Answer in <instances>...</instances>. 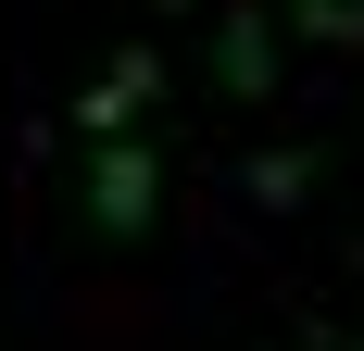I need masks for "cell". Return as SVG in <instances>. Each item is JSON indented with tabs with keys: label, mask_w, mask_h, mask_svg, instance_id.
Listing matches in <instances>:
<instances>
[{
	"label": "cell",
	"mask_w": 364,
	"mask_h": 351,
	"mask_svg": "<svg viewBox=\"0 0 364 351\" xmlns=\"http://www.w3.org/2000/svg\"><path fill=\"white\" fill-rule=\"evenodd\" d=\"M75 201H88L101 239H139L151 201H164V151H151V139H101V151H88V176H75Z\"/></svg>",
	"instance_id": "1"
},
{
	"label": "cell",
	"mask_w": 364,
	"mask_h": 351,
	"mask_svg": "<svg viewBox=\"0 0 364 351\" xmlns=\"http://www.w3.org/2000/svg\"><path fill=\"white\" fill-rule=\"evenodd\" d=\"M151 101H164V50L139 38V50H113V63L88 75V88H75V139H88V151H101V139H126V126H139Z\"/></svg>",
	"instance_id": "2"
},
{
	"label": "cell",
	"mask_w": 364,
	"mask_h": 351,
	"mask_svg": "<svg viewBox=\"0 0 364 351\" xmlns=\"http://www.w3.org/2000/svg\"><path fill=\"white\" fill-rule=\"evenodd\" d=\"M214 88L226 101H277V13L264 0H226L214 13Z\"/></svg>",
	"instance_id": "3"
},
{
	"label": "cell",
	"mask_w": 364,
	"mask_h": 351,
	"mask_svg": "<svg viewBox=\"0 0 364 351\" xmlns=\"http://www.w3.org/2000/svg\"><path fill=\"white\" fill-rule=\"evenodd\" d=\"M301 188H314V151H252L239 163V201H264V213H301Z\"/></svg>",
	"instance_id": "4"
},
{
	"label": "cell",
	"mask_w": 364,
	"mask_h": 351,
	"mask_svg": "<svg viewBox=\"0 0 364 351\" xmlns=\"http://www.w3.org/2000/svg\"><path fill=\"white\" fill-rule=\"evenodd\" d=\"M301 38H327V50H364V0H277Z\"/></svg>",
	"instance_id": "5"
},
{
	"label": "cell",
	"mask_w": 364,
	"mask_h": 351,
	"mask_svg": "<svg viewBox=\"0 0 364 351\" xmlns=\"http://www.w3.org/2000/svg\"><path fill=\"white\" fill-rule=\"evenodd\" d=\"M327 351H364V339H352V326H339V339H327Z\"/></svg>",
	"instance_id": "6"
},
{
	"label": "cell",
	"mask_w": 364,
	"mask_h": 351,
	"mask_svg": "<svg viewBox=\"0 0 364 351\" xmlns=\"http://www.w3.org/2000/svg\"><path fill=\"white\" fill-rule=\"evenodd\" d=\"M176 13H188V0H176Z\"/></svg>",
	"instance_id": "7"
}]
</instances>
